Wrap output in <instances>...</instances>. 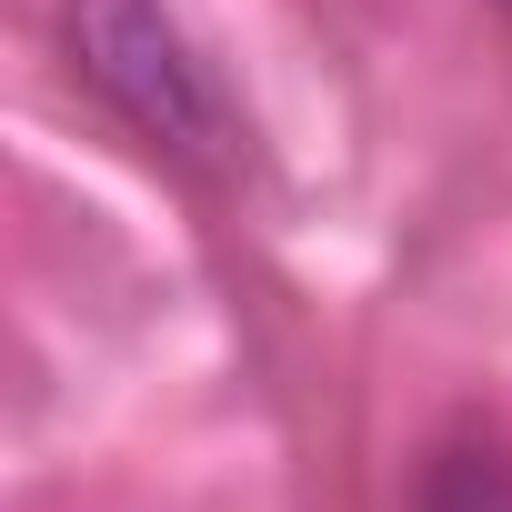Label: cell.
Masks as SVG:
<instances>
[{
  "label": "cell",
  "mask_w": 512,
  "mask_h": 512,
  "mask_svg": "<svg viewBox=\"0 0 512 512\" xmlns=\"http://www.w3.org/2000/svg\"><path fill=\"white\" fill-rule=\"evenodd\" d=\"M61 31H71V71L171 161H221V101L191 61V41L171 31L161 0H61Z\"/></svg>",
  "instance_id": "1"
},
{
  "label": "cell",
  "mask_w": 512,
  "mask_h": 512,
  "mask_svg": "<svg viewBox=\"0 0 512 512\" xmlns=\"http://www.w3.org/2000/svg\"><path fill=\"white\" fill-rule=\"evenodd\" d=\"M412 512H512V442H492V432H452V442L422 462Z\"/></svg>",
  "instance_id": "2"
},
{
  "label": "cell",
  "mask_w": 512,
  "mask_h": 512,
  "mask_svg": "<svg viewBox=\"0 0 512 512\" xmlns=\"http://www.w3.org/2000/svg\"><path fill=\"white\" fill-rule=\"evenodd\" d=\"M502 11H512V0H502Z\"/></svg>",
  "instance_id": "3"
}]
</instances>
